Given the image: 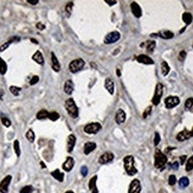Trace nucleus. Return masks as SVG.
<instances>
[{
	"instance_id": "7c9ffc66",
	"label": "nucleus",
	"mask_w": 193,
	"mask_h": 193,
	"mask_svg": "<svg viewBox=\"0 0 193 193\" xmlns=\"http://www.w3.org/2000/svg\"><path fill=\"white\" fill-rule=\"evenodd\" d=\"M6 71H7V65H6L5 61L2 58H0V74L5 75Z\"/></svg>"
},
{
	"instance_id": "a878e982",
	"label": "nucleus",
	"mask_w": 193,
	"mask_h": 193,
	"mask_svg": "<svg viewBox=\"0 0 193 193\" xmlns=\"http://www.w3.org/2000/svg\"><path fill=\"white\" fill-rule=\"evenodd\" d=\"M158 36L161 37L162 39H171V38H173V37H174L173 32H171V31H162V32L158 33Z\"/></svg>"
},
{
	"instance_id": "1a4fd4ad",
	"label": "nucleus",
	"mask_w": 193,
	"mask_h": 193,
	"mask_svg": "<svg viewBox=\"0 0 193 193\" xmlns=\"http://www.w3.org/2000/svg\"><path fill=\"white\" fill-rule=\"evenodd\" d=\"M12 180L11 176H6L2 181L0 182V192L1 193H7L8 192V186H10V182Z\"/></svg>"
},
{
	"instance_id": "4c0bfd02",
	"label": "nucleus",
	"mask_w": 193,
	"mask_h": 193,
	"mask_svg": "<svg viewBox=\"0 0 193 193\" xmlns=\"http://www.w3.org/2000/svg\"><path fill=\"white\" fill-rule=\"evenodd\" d=\"M192 106H193V98L192 97H190L188 100H186V103H185V109L190 110V109H192Z\"/></svg>"
},
{
	"instance_id": "8fccbe9b",
	"label": "nucleus",
	"mask_w": 193,
	"mask_h": 193,
	"mask_svg": "<svg viewBox=\"0 0 193 193\" xmlns=\"http://www.w3.org/2000/svg\"><path fill=\"white\" fill-rule=\"evenodd\" d=\"M106 2H107V4H109V5H115L117 1H116V0H111V1H110V0H106Z\"/></svg>"
},
{
	"instance_id": "6e6d98bb",
	"label": "nucleus",
	"mask_w": 193,
	"mask_h": 193,
	"mask_svg": "<svg viewBox=\"0 0 193 193\" xmlns=\"http://www.w3.org/2000/svg\"><path fill=\"white\" fill-rule=\"evenodd\" d=\"M116 74H117V76H121V71H120L119 69H117V72H116Z\"/></svg>"
},
{
	"instance_id": "4d7b16f0",
	"label": "nucleus",
	"mask_w": 193,
	"mask_h": 193,
	"mask_svg": "<svg viewBox=\"0 0 193 193\" xmlns=\"http://www.w3.org/2000/svg\"><path fill=\"white\" fill-rule=\"evenodd\" d=\"M65 193H74V192H72V191H67Z\"/></svg>"
},
{
	"instance_id": "dca6fc26",
	"label": "nucleus",
	"mask_w": 193,
	"mask_h": 193,
	"mask_svg": "<svg viewBox=\"0 0 193 193\" xmlns=\"http://www.w3.org/2000/svg\"><path fill=\"white\" fill-rule=\"evenodd\" d=\"M136 61L137 62L142 63V64H149V65L154 64V61L151 58V57H148L147 55H140V56H137Z\"/></svg>"
},
{
	"instance_id": "f257e3e1",
	"label": "nucleus",
	"mask_w": 193,
	"mask_h": 193,
	"mask_svg": "<svg viewBox=\"0 0 193 193\" xmlns=\"http://www.w3.org/2000/svg\"><path fill=\"white\" fill-rule=\"evenodd\" d=\"M123 164H125V170L126 173L128 176H135L137 173V170L135 167V164H134V156L133 155H127L123 160Z\"/></svg>"
},
{
	"instance_id": "c9c22d12",
	"label": "nucleus",
	"mask_w": 193,
	"mask_h": 193,
	"mask_svg": "<svg viewBox=\"0 0 193 193\" xmlns=\"http://www.w3.org/2000/svg\"><path fill=\"white\" fill-rule=\"evenodd\" d=\"M13 147H14V152L17 154V156H20V147H19V141L16 140L13 143Z\"/></svg>"
},
{
	"instance_id": "58836bf2",
	"label": "nucleus",
	"mask_w": 193,
	"mask_h": 193,
	"mask_svg": "<svg viewBox=\"0 0 193 193\" xmlns=\"http://www.w3.org/2000/svg\"><path fill=\"white\" fill-rule=\"evenodd\" d=\"M32 191H33V187L31 185H27V186H25L20 190V193H31Z\"/></svg>"
},
{
	"instance_id": "cd10ccee",
	"label": "nucleus",
	"mask_w": 193,
	"mask_h": 193,
	"mask_svg": "<svg viewBox=\"0 0 193 193\" xmlns=\"http://www.w3.org/2000/svg\"><path fill=\"white\" fill-rule=\"evenodd\" d=\"M170 65L167 64V62H161V72H162V75L164 76H167L168 75V72H170Z\"/></svg>"
},
{
	"instance_id": "aec40b11",
	"label": "nucleus",
	"mask_w": 193,
	"mask_h": 193,
	"mask_svg": "<svg viewBox=\"0 0 193 193\" xmlns=\"http://www.w3.org/2000/svg\"><path fill=\"white\" fill-rule=\"evenodd\" d=\"M75 143H76V136H75L74 134H70L68 137V148H67L69 153L72 152V149L75 147Z\"/></svg>"
},
{
	"instance_id": "ea45409f",
	"label": "nucleus",
	"mask_w": 193,
	"mask_h": 193,
	"mask_svg": "<svg viewBox=\"0 0 193 193\" xmlns=\"http://www.w3.org/2000/svg\"><path fill=\"white\" fill-rule=\"evenodd\" d=\"M1 122H2V125L5 126V127H10L11 126V121L5 117V116H1Z\"/></svg>"
},
{
	"instance_id": "c756f323",
	"label": "nucleus",
	"mask_w": 193,
	"mask_h": 193,
	"mask_svg": "<svg viewBox=\"0 0 193 193\" xmlns=\"http://www.w3.org/2000/svg\"><path fill=\"white\" fill-rule=\"evenodd\" d=\"M182 20H184V23L188 25V24L192 23V14L191 13H188V12H185L184 14H182Z\"/></svg>"
},
{
	"instance_id": "e433bc0d",
	"label": "nucleus",
	"mask_w": 193,
	"mask_h": 193,
	"mask_svg": "<svg viewBox=\"0 0 193 193\" xmlns=\"http://www.w3.org/2000/svg\"><path fill=\"white\" fill-rule=\"evenodd\" d=\"M49 119L51 121H57L59 119V114L56 113V111H52V113H49Z\"/></svg>"
},
{
	"instance_id": "f8f14e48",
	"label": "nucleus",
	"mask_w": 193,
	"mask_h": 193,
	"mask_svg": "<svg viewBox=\"0 0 193 193\" xmlns=\"http://www.w3.org/2000/svg\"><path fill=\"white\" fill-rule=\"evenodd\" d=\"M192 137V134L191 131H188L187 129H184L182 131H180L178 135H176V140L178 141H185V140H188Z\"/></svg>"
},
{
	"instance_id": "393cba45",
	"label": "nucleus",
	"mask_w": 193,
	"mask_h": 193,
	"mask_svg": "<svg viewBox=\"0 0 193 193\" xmlns=\"http://www.w3.org/2000/svg\"><path fill=\"white\" fill-rule=\"evenodd\" d=\"M51 176L56 179V180H58V181H61L62 182L63 180H64V176H63V173L61 172L59 170H56V171H53L51 173Z\"/></svg>"
},
{
	"instance_id": "9d476101",
	"label": "nucleus",
	"mask_w": 193,
	"mask_h": 193,
	"mask_svg": "<svg viewBox=\"0 0 193 193\" xmlns=\"http://www.w3.org/2000/svg\"><path fill=\"white\" fill-rule=\"evenodd\" d=\"M128 192L129 193H140L141 192V184H140V181H139L137 179H134V180L131 182Z\"/></svg>"
},
{
	"instance_id": "864d4df0",
	"label": "nucleus",
	"mask_w": 193,
	"mask_h": 193,
	"mask_svg": "<svg viewBox=\"0 0 193 193\" xmlns=\"http://www.w3.org/2000/svg\"><path fill=\"white\" fill-rule=\"evenodd\" d=\"M178 167H179V164H178V162H174V164H173V168H174V170H178Z\"/></svg>"
},
{
	"instance_id": "39448f33",
	"label": "nucleus",
	"mask_w": 193,
	"mask_h": 193,
	"mask_svg": "<svg viewBox=\"0 0 193 193\" xmlns=\"http://www.w3.org/2000/svg\"><path fill=\"white\" fill-rule=\"evenodd\" d=\"M162 94H164V85L161 84V83H158L156 87H155V92H154L153 100H152V102H153L154 106H158L160 103V100H161Z\"/></svg>"
},
{
	"instance_id": "3c124183",
	"label": "nucleus",
	"mask_w": 193,
	"mask_h": 193,
	"mask_svg": "<svg viewBox=\"0 0 193 193\" xmlns=\"http://www.w3.org/2000/svg\"><path fill=\"white\" fill-rule=\"evenodd\" d=\"M185 161H186V155H182L180 158V164H185Z\"/></svg>"
},
{
	"instance_id": "09e8293b",
	"label": "nucleus",
	"mask_w": 193,
	"mask_h": 193,
	"mask_svg": "<svg viewBox=\"0 0 193 193\" xmlns=\"http://www.w3.org/2000/svg\"><path fill=\"white\" fill-rule=\"evenodd\" d=\"M27 2L28 4H31V5H37L39 1H38V0H27Z\"/></svg>"
},
{
	"instance_id": "f704fd0d",
	"label": "nucleus",
	"mask_w": 193,
	"mask_h": 193,
	"mask_svg": "<svg viewBox=\"0 0 193 193\" xmlns=\"http://www.w3.org/2000/svg\"><path fill=\"white\" fill-rule=\"evenodd\" d=\"M10 90H11V92L14 95V96H18L19 94H20V88H18V87H14V85H12L11 88H10Z\"/></svg>"
},
{
	"instance_id": "2f4dec72",
	"label": "nucleus",
	"mask_w": 193,
	"mask_h": 193,
	"mask_svg": "<svg viewBox=\"0 0 193 193\" xmlns=\"http://www.w3.org/2000/svg\"><path fill=\"white\" fill-rule=\"evenodd\" d=\"M186 171L187 172H190V171H192L193 170V156H190L187 160V162H186Z\"/></svg>"
},
{
	"instance_id": "49530a36",
	"label": "nucleus",
	"mask_w": 193,
	"mask_h": 193,
	"mask_svg": "<svg viewBox=\"0 0 193 193\" xmlns=\"http://www.w3.org/2000/svg\"><path fill=\"white\" fill-rule=\"evenodd\" d=\"M151 111H152V107H148V108L145 110V113H143V119H147V116L151 114Z\"/></svg>"
},
{
	"instance_id": "b1692460",
	"label": "nucleus",
	"mask_w": 193,
	"mask_h": 193,
	"mask_svg": "<svg viewBox=\"0 0 193 193\" xmlns=\"http://www.w3.org/2000/svg\"><path fill=\"white\" fill-rule=\"evenodd\" d=\"M32 59H33L34 62L38 63V64H40V65H43V64H44V58H43V55H42V52L40 51L36 52L33 56H32Z\"/></svg>"
},
{
	"instance_id": "bb28decb",
	"label": "nucleus",
	"mask_w": 193,
	"mask_h": 193,
	"mask_svg": "<svg viewBox=\"0 0 193 193\" xmlns=\"http://www.w3.org/2000/svg\"><path fill=\"white\" fill-rule=\"evenodd\" d=\"M37 119L38 120H45V119H49V111L45 110V109H42L38 111L37 114Z\"/></svg>"
},
{
	"instance_id": "9b49d317",
	"label": "nucleus",
	"mask_w": 193,
	"mask_h": 193,
	"mask_svg": "<svg viewBox=\"0 0 193 193\" xmlns=\"http://www.w3.org/2000/svg\"><path fill=\"white\" fill-rule=\"evenodd\" d=\"M113 160H114V154L110 153V152H106V153L102 154V155L100 156L98 162H100L101 165H104V164H109V162L113 161Z\"/></svg>"
},
{
	"instance_id": "37998d69",
	"label": "nucleus",
	"mask_w": 193,
	"mask_h": 193,
	"mask_svg": "<svg viewBox=\"0 0 193 193\" xmlns=\"http://www.w3.org/2000/svg\"><path fill=\"white\" fill-rule=\"evenodd\" d=\"M185 58H186V51H180V53H179V61L180 62H182V61H185Z\"/></svg>"
},
{
	"instance_id": "7ed1b4c3",
	"label": "nucleus",
	"mask_w": 193,
	"mask_h": 193,
	"mask_svg": "<svg viewBox=\"0 0 193 193\" xmlns=\"http://www.w3.org/2000/svg\"><path fill=\"white\" fill-rule=\"evenodd\" d=\"M65 109H67V111L71 117L75 119V117L78 116V108H77V106H76V103H75L72 98H68L65 101Z\"/></svg>"
},
{
	"instance_id": "20e7f679",
	"label": "nucleus",
	"mask_w": 193,
	"mask_h": 193,
	"mask_svg": "<svg viewBox=\"0 0 193 193\" xmlns=\"http://www.w3.org/2000/svg\"><path fill=\"white\" fill-rule=\"evenodd\" d=\"M85 65V62L82 59V58H77V59H74L72 62H70L69 64V70H70V72H78L81 71L82 69L84 68Z\"/></svg>"
},
{
	"instance_id": "f3484780",
	"label": "nucleus",
	"mask_w": 193,
	"mask_h": 193,
	"mask_svg": "<svg viewBox=\"0 0 193 193\" xmlns=\"http://www.w3.org/2000/svg\"><path fill=\"white\" fill-rule=\"evenodd\" d=\"M131 12H133V14H134L135 17H136V18L141 17V16H142L141 7L139 6V4H137V2H131Z\"/></svg>"
},
{
	"instance_id": "4468645a",
	"label": "nucleus",
	"mask_w": 193,
	"mask_h": 193,
	"mask_svg": "<svg viewBox=\"0 0 193 193\" xmlns=\"http://www.w3.org/2000/svg\"><path fill=\"white\" fill-rule=\"evenodd\" d=\"M51 67H52V69H53V71H56V72H59V71H61V64H59L56 55H55L53 52H51Z\"/></svg>"
},
{
	"instance_id": "6ab92c4d",
	"label": "nucleus",
	"mask_w": 193,
	"mask_h": 193,
	"mask_svg": "<svg viewBox=\"0 0 193 193\" xmlns=\"http://www.w3.org/2000/svg\"><path fill=\"white\" fill-rule=\"evenodd\" d=\"M104 85H106V89L108 90V92L110 94V95H113L114 94V90H115V85H114V81L111 80V78H107L106 80V83H104Z\"/></svg>"
},
{
	"instance_id": "473e14b6",
	"label": "nucleus",
	"mask_w": 193,
	"mask_h": 193,
	"mask_svg": "<svg viewBox=\"0 0 193 193\" xmlns=\"http://www.w3.org/2000/svg\"><path fill=\"white\" fill-rule=\"evenodd\" d=\"M14 40H19V38H18V37H14V38H12V39H10V40H8V42H7V43H5V44H4V45H2V46H0V51H4L5 49H7V47L10 46V44H11L12 42H14Z\"/></svg>"
},
{
	"instance_id": "c03bdc74",
	"label": "nucleus",
	"mask_w": 193,
	"mask_h": 193,
	"mask_svg": "<svg viewBox=\"0 0 193 193\" xmlns=\"http://www.w3.org/2000/svg\"><path fill=\"white\" fill-rule=\"evenodd\" d=\"M81 173H82V176H85L88 174V167L87 166H82L81 168Z\"/></svg>"
},
{
	"instance_id": "c85d7f7f",
	"label": "nucleus",
	"mask_w": 193,
	"mask_h": 193,
	"mask_svg": "<svg viewBox=\"0 0 193 193\" xmlns=\"http://www.w3.org/2000/svg\"><path fill=\"white\" fill-rule=\"evenodd\" d=\"M188 185H190V180H188V178H186V176L180 178V180H179V187L180 188H186Z\"/></svg>"
},
{
	"instance_id": "2eb2a0df",
	"label": "nucleus",
	"mask_w": 193,
	"mask_h": 193,
	"mask_svg": "<svg viewBox=\"0 0 193 193\" xmlns=\"http://www.w3.org/2000/svg\"><path fill=\"white\" fill-rule=\"evenodd\" d=\"M74 165H75V160L71 156H68L67 160H65V162L63 164V170L67 171V172H70V171L72 170Z\"/></svg>"
},
{
	"instance_id": "0eeeda50",
	"label": "nucleus",
	"mask_w": 193,
	"mask_h": 193,
	"mask_svg": "<svg viewBox=\"0 0 193 193\" xmlns=\"http://www.w3.org/2000/svg\"><path fill=\"white\" fill-rule=\"evenodd\" d=\"M179 103H180V100H179V97H176V96H168L165 100V106H166V108H168V109L174 108V107H176Z\"/></svg>"
},
{
	"instance_id": "4be33fe9",
	"label": "nucleus",
	"mask_w": 193,
	"mask_h": 193,
	"mask_svg": "<svg viewBox=\"0 0 193 193\" xmlns=\"http://www.w3.org/2000/svg\"><path fill=\"white\" fill-rule=\"evenodd\" d=\"M64 91H65V94H68V95H71V94H72V91H74V83H72V81L71 80H68L65 82V84H64Z\"/></svg>"
},
{
	"instance_id": "ddd939ff",
	"label": "nucleus",
	"mask_w": 193,
	"mask_h": 193,
	"mask_svg": "<svg viewBox=\"0 0 193 193\" xmlns=\"http://www.w3.org/2000/svg\"><path fill=\"white\" fill-rule=\"evenodd\" d=\"M126 113L122 110V109H119L117 111H116V115H115V121H116V123H119V125H122L123 122L126 121Z\"/></svg>"
},
{
	"instance_id": "5fc2aeb1",
	"label": "nucleus",
	"mask_w": 193,
	"mask_h": 193,
	"mask_svg": "<svg viewBox=\"0 0 193 193\" xmlns=\"http://www.w3.org/2000/svg\"><path fill=\"white\" fill-rule=\"evenodd\" d=\"M40 165H42V167H43V168H45L46 166H45V164H44V162H40Z\"/></svg>"
},
{
	"instance_id": "de8ad7c7",
	"label": "nucleus",
	"mask_w": 193,
	"mask_h": 193,
	"mask_svg": "<svg viewBox=\"0 0 193 193\" xmlns=\"http://www.w3.org/2000/svg\"><path fill=\"white\" fill-rule=\"evenodd\" d=\"M159 142H160V135H159V133H155V139H154V145H155V146H158V145H159Z\"/></svg>"
},
{
	"instance_id": "a19ab883",
	"label": "nucleus",
	"mask_w": 193,
	"mask_h": 193,
	"mask_svg": "<svg viewBox=\"0 0 193 193\" xmlns=\"http://www.w3.org/2000/svg\"><path fill=\"white\" fill-rule=\"evenodd\" d=\"M72 6H74V2H68V5L65 7V11H67V14H68V16H70V13H71Z\"/></svg>"
},
{
	"instance_id": "f03ea898",
	"label": "nucleus",
	"mask_w": 193,
	"mask_h": 193,
	"mask_svg": "<svg viewBox=\"0 0 193 193\" xmlns=\"http://www.w3.org/2000/svg\"><path fill=\"white\" fill-rule=\"evenodd\" d=\"M166 164H167V156H166L161 151L156 149V151H155V161H154L155 167H156L158 170H164Z\"/></svg>"
},
{
	"instance_id": "a18cd8bd",
	"label": "nucleus",
	"mask_w": 193,
	"mask_h": 193,
	"mask_svg": "<svg viewBox=\"0 0 193 193\" xmlns=\"http://www.w3.org/2000/svg\"><path fill=\"white\" fill-rule=\"evenodd\" d=\"M38 81H39V77H38V76H33V77L31 78V81H30V84H31V85L36 84Z\"/></svg>"
},
{
	"instance_id": "5701e85b",
	"label": "nucleus",
	"mask_w": 193,
	"mask_h": 193,
	"mask_svg": "<svg viewBox=\"0 0 193 193\" xmlns=\"http://www.w3.org/2000/svg\"><path fill=\"white\" fill-rule=\"evenodd\" d=\"M141 46H146L147 52H153L154 49H155V46H156V43H155L154 40H148L145 44H141Z\"/></svg>"
},
{
	"instance_id": "13d9d810",
	"label": "nucleus",
	"mask_w": 193,
	"mask_h": 193,
	"mask_svg": "<svg viewBox=\"0 0 193 193\" xmlns=\"http://www.w3.org/2000/svg\"><path fill=\"white\" fill-rule=\"evenodd\" d=\"M191 134H192V136H193V129H192V131H191Z\"/></svg>"
},
{
	"instance_id": "6e6552de",
	"label": "nucleus",
	"mask_w": 193,
	"mask_h": 193,
	"mask_svg": "<svg viewBox=\"0 0 193 193\" xmlns=\"http://www.w3.org/2000/svg\"><path fill=\"white\" fill-rule=\"evenodd\" d=\"M120 39V33L117 31H114V32H110L106 36V38H104V43L106 44H113L115 42H117Z\"/></svg>"
},
{
	"instance_id": "423d86ee",
	"label": "nucleus",
	"mask_w": 193,
	"mask_h": 193,
	"mask_svg": "<svg viewBox=\"0 0 193 193\" xmlns=\"http://www.w3.org/2000/svg\"><path fill=\"white\" fill-rule=\"evenodd\" d=\"M101 125L97 123V122H92V123H89L84 127V131L87 134H97L98 131H101Z\"/></svg>"
},
{
	"instance_id": "412c9836",
	"label": "nucleus",
	"mask_w": 193,
	"mask_h": 193,
	"mask_svg": "<svg viewBox=\"0 0 193 193\" xmlns=\"http://www.w3.org/2000/svg\"><path fill=\"white\" fill-rule=\"evenodd\" d=\"M96 181H97V176H94L90 179V181H89V188H90L91 193H98V190H97V186H96Z\"/></svg>"
},
{
	"instance_id": "79ce46f5",
	"label": "nucleus",
	"mask_w": 193,
	"mask_h": 193,
	"mask_svg": "<svg viewBox=\"0 0 193 193\" xmlns=\"http://www.w3.org/2000/svg\"><path fill=\"white\" fill-rule=\"evenodd\" d=\"M176 176H170V178H168V184H170L171 186H173V185H176Z\"/></svg>"
},
{
	"instance_id": "72a5a7b5",
	"label": "nucleus",
	"mask_w": 193,
	"mask_h": 193,
	"mask_svg": "<svg viewBox=\"0 0 193 193\" xmlns=\"http://www.w3.org/2000/svg\"><path fill=\"white\" fill-rule=\"evenodd\" d=\"M26 137L30 142H33L34 141V133L32 129H28L27 133H26Z\"/></svg>"
},
{
	"instance_id": "a211bd4d",
	"label": "nucleus",
	"mask_w": 193,
	"mask_h": 193,
	"mask_svg": "<svg viewBox=\"0 0 193 193\" xmlns=\"http://www.w3.org/2000/svg\"><path fill=\"white\" fill-rule=\"evenodd\" d=\"M95 148H96V143L95 142H87L84 145V148H83V152L84 154H90L92 151H95Z\"/></svg>"
},
{
	"instance_id": "603ef678",
	"label": "nucleus",
	"mask_w": 193,
	"mask_h": 193,
	"mask_svg": "<svg viewBox=\"0 0 193 193\" xmlns=\"http://www.w3.org/2000/svg\"><path fill=\"white\" fill-rule=\"evenodd\" d=\"M37 27L39 28V30H43V28H44V25H43L42 23H38L37 24Z\"/></svg>"
}]
</instances>
